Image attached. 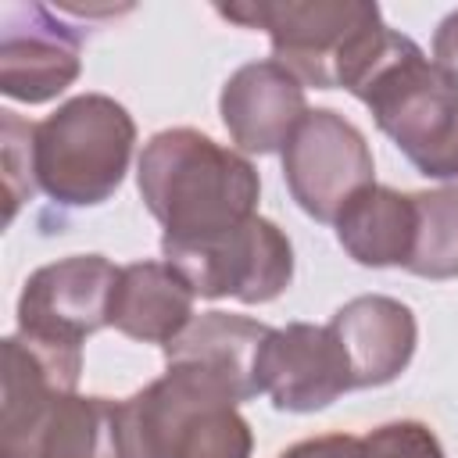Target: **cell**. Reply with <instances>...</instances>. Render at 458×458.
Returning a JSON list of instances; mask_svg holds the SVG:
<instances>
[{"mask_svg":"<svg viewBox=\"0 0 458 458\" xmlns=\"http://www.w3.org/2000/svg\"><path fill=\"white\" fill-rule=\"evenodd\" d=\"M136 182L165 240L200 243L258 215L261 179L254 165L197 129H165L147 140Z\"/></svg>","mask_w":458,"mask_h":458,"instance_id":"obj_1","label":"cell"},{"mask_svg":"<svg viewBox=\"0 0 458 458\" xmlns=\"http://www.w3.org/2000/svg\"><path fill=\"white\" fill-rule=\"evenodd\" d=\"M394 140V147L429 179H458V86L422 54V47L383 29L344 79Z\"/></svg>","mask_w":458,"mask_h":458,"instance_id":"obj_2","label":"cell"},{"mask_svg":"<svg viewBox=\"0 0 458 458\" xmlns=\"http://www.w3.org/2000/svg\"><path fill=\"white\" fill-rule=\"evenodd\" d=\"M32 143L39 190L64 208H93L122 186L136 147V122L114 97L82 93L36 122Z\"/></svg>","mask_w":458,"mask_h":458,"instance_id":"obj_3","label":"cell"},{"mask_svg":"<svg viewBox=\"0 0 458 458\" xmlns=\"http://www.w3.org/2000/svg\"><path fill=\"white\" fill-rule=\"evenodd\" d=\"M218 14L243 29H265L272 61L315 89L344 86L358 57L386 29L369 0H236L218 4Z\"/></svg>","mask_w":458,"mask_h":458,"instance_id":"obj_4","label":"cell"},{"mask_svg":"<svg viewBox=\"0 0 458 458\" xmlns=\"http://www.w3.org/2000/svg\"><path fill=\"white\" fill-rule=\"evenodd\" d=\"M143 458H250L254 433L236 397L190 365H168L125 401Z\"/></svg>","mask_w":458,"mask_h":458,"instance_id":"obj_5","label":"cell"},{"mask_svg":"<svg viewBox=\"0 0 458 458\" xmlns=\"http://www.w3.org/2000/svg\"><path fill=\"white\" fill-rule=\"evenodd\" d=\"M161 254L193 293L208 301L236 297L243 304H268L293 279V247L286 233L261 215L200 243L161 240Z\"/></svg>","mask_w":458,"mask_h":458,"instance_id":"obj_6","label":"cell"},{"mask_svg":"<svg viewBox=\"0 0 458 458\" xmlns=\"http://www.w3.org/2000/svg\"><path fill=\"white\" fill-rule=\"evenodd\" d=\"M283 179L308 218L336 222L347 200L376 182V165L354 122L333 107H315L283 147Z\"/></svg>","mask_w":458,"mask_h":458,"instance_id":"obj_7","label":"cell"},{"mask_svg":"<svg viewBox=\"0 0 458 458\" xmlns=\"http://www.w3.org/2000/svg\"><path fill=\"white\" fill-rule=\"evenodd\" d=\"M82 72V29L47 4H4L0 93L21 104L61 97Z\"/></svg>","mask_w":458,"mask_h":458,"instance_id":"obj_8","label":"cell"},{"mask_svg":"<svg viewBox=\"0 0 458 458\" xmlns=\"http://www.w3.org/2000/svg\"><path fill=\"white\" fill-rule=\"evenodd\" d=\"M118 272L104 254H72L36 268L18 297V329L82 347L107 326Z\"/></svg>","mask_w":458,"mask_h":458,"instance_id":"obj_9","label":"cell"},{"mask_svg":"<svg viewBox=\"0 0 458 458\" xmlns=\"http://www.w3.org/2000/svg\"><path fill=\"white\" fill-rule=\"evenodd\" d=\"M261 394L272 397L279 411L308 415L329 408L340 394L354 390L351 365L329 326L290 322L272 329L258 365Z\"/></svg>","mask_w":458,"mask_h":458,"instance_id":"obj_10","label":"cell"},{"mask_svg":"<svg viewBox=\"0 0 458 458\" xmlns=\"http://www.w3.org/2000/svg\"><path fill=\"white\" fill-rule=\"evenodd\" d=\"M0 458H143L125 401L68 394L32 426L0 437Z\"/></svg>","mask_w":458,"mask_h":458,"instance_id":"obj_11","label":"cell"},{"mask_svg":"<svg viewBox=\"0 0 458 458\" xmlns=\"http://www.w3.org/2000/svg\"><path fill=\"white\" fill-rule=\"evenodd\" d=\"M218 114L240 150L276 154L308 114L304 86L279 61H250L225 79Z\"/></svg>","mask_w":458,"mask_h":458,"instance_id":"obj_12","label":"cell"},{"mask_svg":"<svg viewBox=\"0 0 458 458\" xmlns=\"http://www.w3.org/2000/svg\"><path fill=\"white\" fill-rule=\"evenodd\" d=\"M82 372V347L47 340L36 333H11L4 340L0 372V437L32 426L61 397L75 394Z\"/></svg>","mask_w":458,"mask_h":458,"instance_id":"obj_13","label":"cell"},{"mask_svg":"<svg viewBox=\"0 0 458 458\" xmlns=\"http://www.w3.org/2000/svg\"><path fill=\"white\" fill-rule=\"evenodd\" d=\"M329 329L347 354L354 386L394 383L411 365L415 340H419L411 308L383 293H365L347 301L329 318Z\"/></svg>","mask_w":458,"mask_h":458,"instance_id":"obj_14","label":"cell"},{"mask_svg":"<svg viewBox=\"0 0 458 458\" xmlns=\"http://www.w3.org/2000/svg\"><path fill=\"white\" fill-rule=\"evenodd\" d=\"M268 333L272 326L258 318L229 315V311H204L161 351L168 365L200 369L204 376L218 379L236 397V404H243L261 394L258 365H261Z\"/></svg>","mask_w":458,"mask_h":458,"instance_id":"obj_15","label":"cell"},{"mask_svg":"<svg viewBox=\"0 0 458 458\" xmlns=\"http://www.w3.org/2000/svg\"><path fill=\"white\" fill-rule=\"evenodd\" d=\"M193 286L168 261H132L118 272L107 326L140 344H172L193 315Z\"/></svg>","mask_w":458,"mask_h":458,"instance_id":"obj_16","label":"cell"},{"mask_svg":"<svg viewBox=\"0 0 458 458\" xmlns=\"http://www.w3.org/2000/svg\"><path fill=\"white\" fill-rule=\"evenodd\" d=\"M415 200L390 186H365L336 215V243L365 268L408 265L415 247Z\"/></svg>","mask_w":458,"mask_h":458,"instance_id":"obj_17","label":"cell"},{"mask_svg":"<svg viewBox=\"0 0 458 458\" xmlns=\"http://www.w3.org/2000/svg\"><path fill=\"white\" fill-rule=\"evenodd\" d=\"M415 200V247L408 272L422 279H458V186L411 193Z\"/></svg>","mask_w":458,"mask_h":458,"instance_id":"obj_18","label":"cell"},{"mask_svg":"<svg viewBox=\"0 0 458 458\" xmlns=\"http://www.w3.org/2000/svg\"><path fill=\"white\" fill-rule=\"evenodd\" d=\"M36 125L18 111H0V154H4V222L11 225L18 208L39 190L36 182Z\"/></svg>","mask_w":458,"mask_h":458,"instance_id":"obj_19","label":"cell"},{"mask_svg":"<svg viewBox=\"0 0 458 458\" xmlns=\"http://www.w3.org/2000/svg\"><path fill=\"white\" fill-rule=\"evenodd\" d=\"M361 458H444V447L426 422L401 419L365 433Z\"/></svg>","mask_w":458,"mask_h":458,"instance_id":"obj_20","label":"cell"},{"mask_svg":"<svg viewBox=\"0 0 458 458\" xmlns=\"http://www.w3.org/2000/svg\"><path fill=\"white\" fill-rule=\"evenodd\" d=\"M279 458H361V437H351V433L311 437L286 447Z\"/></svg>","mask_w":458,"mask_h":458,"instance_id":"obj_21","label":"cell"},{"mask_svg":"<svg viewBox=\"0 0 458 458\" xmlns=\"http://www.w3.org/2000/svg\"><path fill=\"white\" fill-rule=\"evenodd\" d=\"M433 64L451 86H458V11H451L433 32Z\"/></svg>","mask_w":458,"mask_h":458,"instance_id":"obj_22","label":"cell"}]
</instances>
